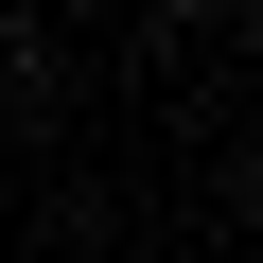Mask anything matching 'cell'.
<instances>
[{
	"label": "cell",
	"instance_id": "obj_1",
	"mask_svg": "<svg viewBox=\"0 0 263 263\" xmlns=\"http://www.w3.org/2000/svg\"><path fill=\"white\" fill-rule=\"evenodd\" d=\"M246 211H263V141H246Z\"/></svg>",
	"mask_w": 263,
	"mask_h": 263
},
{
	"label": "cell",
	"instance_id": "obj_2",
	"mask_svg": "<svg viewBox=\"0 0 263 263\" xmlns=\"http://www.w3.org/2000/svg\"><path fill=\"white\" fill-rule=\"evenodd\" d=\"M246 70H263V18H246Z\"/></svg>",
	"mask_w": 263,
	"mask_h": 263
}]
</instances>
